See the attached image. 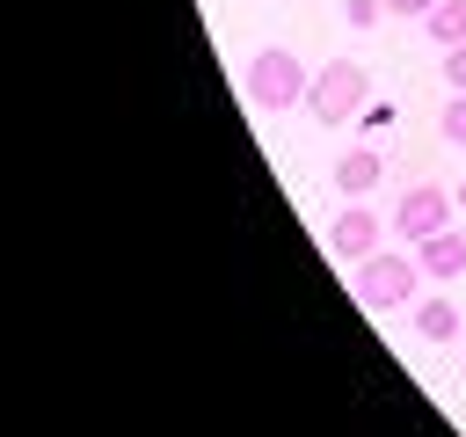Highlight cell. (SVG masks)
<instances>
[{"label": "cell", "mask_w": 466, "mask_h": 437, "mask_svg": "<svg viewBox=\"0 0 466 437\" xmlns=\"http://www.w3.org/2000/svg\"><path fill=\"white\" fill-rule=\"evenodd\" d=\"M306 87H313V73L284 51V44H269V51H255L248 58V73H240V95H248V109H262V117H284V109H299L306 102Z\"/></svg>", "instance_id": "1"}, {"label": "cell", "mask_w": 466, "mask_h": 437, "mask_svg": "<svg viewBox=\"0 0 466 437\" xmlns=\"http://www.w3.org/2000/svg\"><path fill=\"white\" fill-rule=\"evenodd\" d=\"M415 299H422V262H415V248H379V255L357 262V306L400 313V306H415Z\"/></svg>", "instance_id": "2"}, {"label": "cell", "mask_w": 466, "mask_h": 437, "mask_svg": "<svg viewBox=\"0 0 466 437\" xmlns=\"http://www.w3.org/2000/svg\"><path fill=\"white\" fill-rule=\"evenodd\" d=\"M364 102H371V73H364L357 58H328V66L313 73V87H306V109H313L328 131H342L350 117H364Z\"/></svg>", "instance_id": "3"}, {"label": "cell", "mask_w": 466, "mask_h": 437, "mask_svg": "<svg viewBox=\"0 0 466 437\" xmlns=\"http://www.w3.org/2000/svg\"><path fill=\"white\" fill-rule=\"evenodd\" d=\"M451 211H459V197H451V189H437V182H415V189L393 204V233L415 248V240L444 233V226H451Z\"/></svg>", "instance_id": "4"}, {"label": "cell", "mask_w": 466, "mask_h": 437, "mask_svg": "<svg viewBox=\"0 0 466 437\" xmlns=\"http://www.w3.org/2000/svg\"><path fill=\"white\" fill-rule=\"evenodd\" d=\"M379 233H386V226H379L371 204H342L335 226H328V248H335L342 262H364V255H379Z\"/></svg>", "instance_id": "5"}, {"label": "cell", "mask_w": 466, "mask_h": 437, "mask_svg": "<svg viewBox=\"0 0 466 437\" xmlns=\"http://www.w3.org/2000/svg\"><path fill=\"white\" fill-rule=\"evenodd\" d=\"M415 262H422V277H437V284L466 277V233H459V226H444V233L415 240Z\"/></svg>", "instance_id": "6"}, {"label": "cell", "mask_w": 466, "mask_h": 437, "mask_svg": "<svg viewBox=\"0 0 466 437\" xmlns=\"http://www.w3.org/2000/svg\"><path fill=\"white\" fill-rule=\"evenodd\" d=\"M379 175H386L379 146H350V153L335 160V189H342V197H371V189H379Z\"/></svg>", "instance_id": "7"}, {"label": "cell", "mask_w": 466, "mask_h": 437, "mask_svg": "<svg viewBox=\"0 0 466 437\" xmlns=\"http://www.w3.org/2000/svg\"><path fill=\"white\" fill-rule=\"evenodd\" d=\"M408 313H415V335H422V342H451V335H459V306H451L444 291H430V299H415Z\"/></svg>", "instance_id": "8"}, {"label": "cell", "mask_w": 466, "mask_h": 437, "mask_svg": "<svg viewBox=\"0 0 466 437\" xmlns=\"http://www.w3.org/2000/svg\"><path fill=\"white\" fill-rule=\"evenodd\" d=\"M422 29H430V44H437V51L466 44V0H437V7L422 15Z\"/></svg>", "instance_id": "9"}, {"label": "cell", "mask_w": 466, "mask_h": 437, "mask_svg": "<svg viewBox=\"0 0 466 437\" xmlns=\"http://www.w3.org/2000/svg\"><path fill=\"white\" fill-rule=\"evenodd\" d=\"M437 131H444V146H466V95H444V109H437Z\"/></svg>", "instance_id": "10"}, {"label": "cell", "mask_w": 466, "mask_h": 437, "mask_svg": "<svg viewBox=\"0 0 466 437\" xmlns=\"http://www.w3.org/2000/svg\"><path fill=\"white\" fill-rule=\"evenodd\" d=\"M444 87H451V95H466V44H451V51H444Z\"/></svg>", "instance_id": "11"}, {"label": "cell", "mask_w": 466, "mask_h": 437, "mask_svg": "<svg viewBox=\"0 0 466 437\" xmlns=\"http://www.w3.org/2000/svg\"><path fill=\"white\" fill-rule=\"evenodd\" d=\"M342 15H350V22H357V29H371V22H379V15H386V0H350V7H342Z\"/></svg>", "instance_id": "12"}, {"label": "cell", "mask_w": 466, "mask_h": 437, "mask_svg": "<svg viewBox=\"0 0 466 437\" xmlns=\"http://www.w3.org/2000/svg\"><path fill=\"white\" fill-rule=\"evenodd\" d=\"M430 7H437V0H386V15H415V22H422Z\"/></svg>", "instance_id": "13"}, {"label": "cell", "mask_w": 466, "mask_h": 437, "mask_svg": "<svg viewBox=\"0 0 466 437\" xmlns=\"http://www.w3.org/2000/svg\"><path fill=\"white\" fill-rule=\"evenodd\" d=\"M451 197H459V211H466V175H459V189H451Z\"/></svg>", "instance_id": "14"}]
</instances>
